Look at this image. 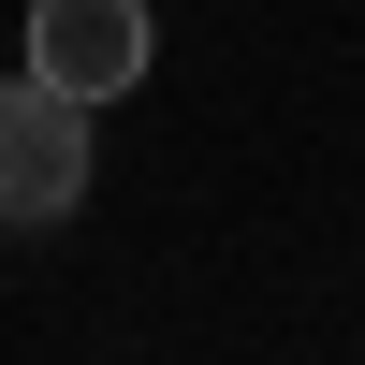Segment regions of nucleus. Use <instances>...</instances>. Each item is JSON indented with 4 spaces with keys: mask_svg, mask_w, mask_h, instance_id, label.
Returning a JSON list of instances; mask_svg holds the SVG:
<instances>
[{
    "mask_svg": "<svg viewBox=\"0 0 365 365\" xmlns=\"http://www.w3.org/2000/svg\"><path fill=\"white\" fill-rule=\"evenodd\" d=\"M73 190H88V103L15 58V88H0V234L73 220Z\"/></svg>",
    "mask_w": 365,
    "mask_h": 365,
    "instance_id": "f257e3e1",
    "label": "nucleus"
},
{
    "mask_svg": "<svg viewBox=\"0 0 365 365\" xmlns=\"http://www.w3.org/2000/svg\"><path fill=\"white\" fill-rule=\"evenodd\" d=\"M15 58L44 88H73V103H132L146 58H161V29H146V0H29Z\"/></svg>",
    "mask_w": 365,
    "mask_h": 365,
    "instance_id": "f03ea898",
    "label": "nucleus"
}]
</instances>
